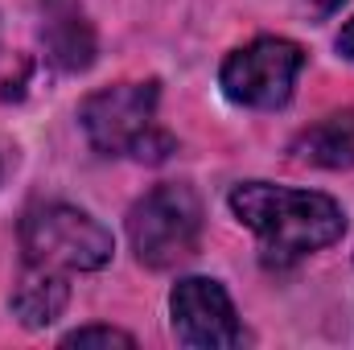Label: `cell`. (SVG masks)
<instances>
[{"label":"cell","mask_w":354,"mask_h":350,"mask_svg":"<svg viewBox=\"0 0 354 350\" xmlns=\"http://www.w3.org/2000/svg\"><path fill=\"white\" fill-rule=\"evenodd\" d=\"M231 210L243 227L260 235V243L276 260H301L309 252H322L346 231V214L334 198L268 181L239 185L231 194Z\"/></svg>","instance_id":"cell-1"},{"label":"cell","mask_w":354,"mask_h":350,"mask_svg":"<svg viewBox=\"0 0 354 350\" xmlns=\"http://www.w3.org/2000/svg\"><path fill=\"white\" fill-rule=\"evenodd\" d=\"M157 116V83H120L83 99L79 120L87 140L103 157H140L161 161L169 153V136L153 128Z\"/></svg>","instance_id":"cell-2"},{"label":"cell","mask_w":354,"mask_h":350,"mask_svg":"<svg viewBox=\"0 0 354 350\" xmlns=\"http://www.w3.org/2000/svg\"><path fill=\"white\" fill-rule=\"evenodd\" d=\"M21 252L25 264L50 272H95L111 260V231L99 227L91 214L50 202L33 206L21 219Z\"/></svg>","instance_id":"cell-3"},{"label":"cell","mask_w":354,"mask_h":350,"mask_svg":"<svg viewBox=\"0 0 354 350\" xmlns=\"http://www.w3.org/2000/svg\"><path fill=\"white\" fill-rule=\"evenodd\" d=\"M128 239L136 260L149 268H174L198 252L202 202L189 185H157L128 214Z\"/></svg>","instance_id":"cell-4"},{"label":"cell","mask_w":354,"mask_h":350,"mask_svg":"<svg viewBox=\"0 0 354 350\" xmlns=\"http://www.w3.org/2000/svg\"><path fill=\"white\" fill-rule=\"evenodd\" d=\"M301 66H305V54L297 42L260 37L223 62L218 83L227 91V99H235L243 107H280V103H288Z\"/></svg>","instance_id":"cell-5"},{"label":"cell","mask_w":354,"mask_h":350,"mask_svg":"<svg viewBox=\"0 0 354 350\" xmlns=\"http://www.w3.org/2000/svg\"><path fill=\"white\" fill-rule=\"evenodd\" d=\"M169 313H174L177 342L194 350H231L243 342L235 305L218 280H206V276L177 280L174 297H169Z\"/></svg>","instance_id":"cell-6"},{"label":"cell","mask_w":354,"mask_h":350,"mask_svg":"<svg viewBox=\"0 0 354 350\" xmlns=\"http://www.w3.org/2000/svg\"><path fill=\"white\" fill-rule=\"evenodd\" d=\"M71 301V284L66 272H50V268H33L25 264V276L12 288V313L21 317V326L41 330L50 322H58V313Z\"/></svg>","instance_id":"cell-7"},{"label":"cell","mask_w":354,"mask_h":350,"mask_svg":"<svg viewBox=\"0 0 354 350\" xmlns=\"http://www.w3.org/2000/svg\"><path fill=\"white\" fill-rule=\"evenodd\" d=\"M301 161L326 165V169H351L354 165V111H334L305 128L292 145Z\"/></svg>","instance_id":"cell-8"},{"label":"cell","mask_w":354,"mask_h":350,"mask_svg":"<svg viewBox=\"0 0 354 350\" xmlns=\"http://www.w3.org/2000/svg\"><path fill=\"white\" fill-rule=\"evenodd\" d=\"M50 50H54V58H58L62 66H71V71H83L91 62V54H95L87 25H79V21H62V25L50 33Z\"/></svg>","instance_id":"cell-9"},{"label":"cell","mask_w":354,"mask_h":350,"mask_svg":"<svg viewBox=\"0 0 354 350\" xmlns=\"http://www.w3.org/2000/svg\"><path fill=\"white\" fill-rule=\"evenodd\" d=\"M62 347H136V338L124 330H111V326H83V330L66 334Z\"/></svg>","instance_id":"cell-10"},{"label":"cell","mask_w":354,"mask_h":350,"mask_svg":"<svg viewBox=\"0 0 354 350\" xmlns=\"http://www.w3.org/2000/svg\"><path fill=\"white\" fill-rule=\"evenodd\" d=\"M338 50H342L346 58H354V21H346V29L338 33Z\"/></svg>","instance_id":"cell-11"}]
</instances>
